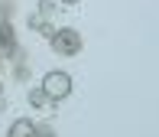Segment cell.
<instances>
[{
	"mask_svg": "<svg viewBox=\"0 0 159 137\" xmlns=\"http://www.w3.org/2000/svg\"><path fill=\"white\" fill-rule=\"evenodd\" d=\"M52 49L59 56H78L81 52V36H78V30H71V26H65V30H55L52 33Z\"/></svg>",
	"mask_w": 159,
	"mask_h": 137,
	"instance_id": "cell-1",
	"label": "cell"
},
{
	"mask_svg": "<svg viewBox=\"0 0 159 137\" xmlns=\"http://www.w3.org/2000/svg\"><path fill=\"white\" fill-rule=\"evenodd\" d=\"M0 49L10 56H23V52H16V33H13L10 23H0Z\"/></svg>",
	"mask_w": 159,
	"mask_h": 137,
	"instance_id": "cell-3",
	"label": "cell"
},
{
	"mask_svg": "<svg viewBox=\"0 0 159 137\" xmlns=\"http://www.w3.org/2000/svg\"><path fill=\"white\" fill-rule=\"evenodd\" d=\"M0 91H3V88H0Z\"/></svg>",
	"mask_w": 159,
	"mask_h": 137,
	"instance_id": "cell-9",
	"label": "cell"
},
{
	"mask_svg": "<svg viewBox=\"0 0 159 137\" xmlns=\"http://www.w3.org/2000/svg\"><path fill=\"white\" fill-rule=\"evenodd\" d=\"M10 137H36V124L26 121V118L13 121V124H10Z\"/></svg>",
	"mask_w": 159,
	"mask_h": 137,
	"instance_id": "cell-4",
	"label": "cell"
},
{
	"mask_svg": "<svg viewBox=\"0 0 159 137\" xmlns=\"http://www.w3.org/2000/svg\"><path fill=\"white\" fill-rule=\"evenodd\" d=\"M42 91H46V98H52V101L68 98L71 95V75H65V72H49V75L42 78Z\"/></svg>",
	"mask_w": 159,
	"mask_h": 137,
	"instance_id": "cell-2",
	"label": "cell"
},
{
	"mask_svg": "<svg viewBox=\"0 0 159 137\" xmlns=\"http://www.w3.org/2000/svg\"><path fill=\"white\" fill-rule=\"evenodd\" d=\"M30 105H36V108H42V105H46V91H42V88H36V91H30Z\"/></svg>",
	"mask_w": 159,
	"mask_h": 137,
	"instance_id": "cell-6",
	"label": "cell"
},
{
	"mask_svg": "<svg viewBox=\"0 0 159 137\" xmlns=\"http://www.w3.org/2000/svg\"><path fill=\"white\" fill-rule=\"evenodd\" d=\"M62 3H65V7H75V3H81V0H62Z\"/></svg>",
	"mask_w": 159,
	"mask_h": 137,
	"instance_id": "cell-7",
	"label": "cell"
},
{
	"mask_svg": "<svg viewBox=\"0 0 159 137\" xmlns=\"http://www.w3.org/2000/svg\"><path fill=\"white\" fill-rule=\"evenodd\" d=\"M0 66H3V62H0Z\"/></svg>",
	"mask_w": 159,
	"mask_h": 137,
	"instance_id": "cell-8",
	"label": "cell"
},
{
	"mask_svg": "<svg viewBox=\"0 0 159 137\" xmlns=\"http://www.w3.org/2000/svg\"><path fill=\"white\" fill-rule=\"evenodd\" d=\"M30 30H36V33H46V30H49V20L42 17V13H33V17H30Z\"/></svg>",
	"mask_w": 159,
	"mask_h": 137,
	"instance_id": "cell-5",
	"label": "cell"
}]
</instances>
